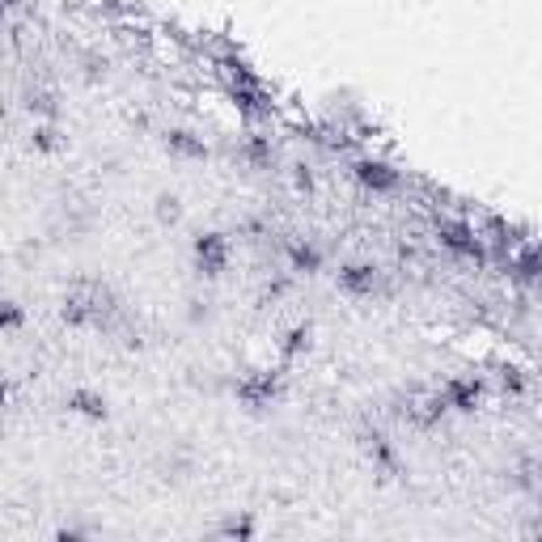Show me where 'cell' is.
I'll list each match as a JSON object with an SVG mask.
<instances>
[{
  "mask_svg": "<svg viewBox=\"0 0 542 542\" xmlns=\"http://www.w3.org/2000/svg\"><path fill=\"white\" fill-rule=\"evenodd\" d=\"M280 394H284L280 373H250V377H241L238 386H233V398H238L246 411H267Z\"/></svg>",
  "mask_w": 542,
  "mask_h": 542,
  "instance_id": "6da1fadb",
  "label": "cell"
},
{
  "mask_svg": "<svg viewBox=\"0 0 542 542\" xmlns=\"http://www.w3.org/2000/svg\"><path fill=\"white\" fill-rule=\"evenodd\" d=\"M229 238L225 233H199L196 241H191V258H196V271L199 275H221V271L229 267Z\"/></svg>",
  "mask_w": 542,
  "mask_h": 542,
  "instance_id": "7a4b0ae2",
  "label": "cell"
},
{
  "mask_svg": "<svg viewBox=\"0 0 542 542\" xmlns=\"http://www.w3.org/2000/svg\"><path fill=\"white\" fill-rule=\"evenodd\" d=\"M352 179L361 182L364 191H373V196H390L398 191V170H390L386 162H377V157H361V162H352Z\"/></svg>",
  "mask_w": 542,
  "mask_h": 542,
  "instance_id": "3957f363",
  "label": "cell"
},
{
  "mask_svg": "<svg viewBox=\"0 0 542 542\" xmlns=\"http://www.w3.org/2000/svg\"><path fill=\"white\" fill-rule=\"evenodd\" d=\"M335 284H339V293H347V297H373L377 267L373 263H344V267L335 271Z\"/></svg>",
  "mask_w": 542,
  "mask_h": 542,
  "instance_id": "277c9868",
  "label": "cell"
},
{
  "mask_svg": "<svg viewBox=\"0 0 542 542\" xmlns=\"http://www.w3.org/2000/svg\"><path fill=\"white\" fill-rule=\"evenodd\" d=\"M441 398H445V406H453V411H475L483 398V386L475 377H458V381H445Z\"/></svg>",
  "mask_w": 542,
  "mask_h": 542,
  "instance_id": "5b68a950",
  "label": "cell"
},
{
  "mask_svg": "<svg viewBox=\"0 0 542 542\" xmlns=\"http://www.w3.org/2000/svg\"><path fill=\"white\" fill-rule=\"evenodd\" d=\"M166 149L174 153V157H187V162H204V157H208V144H204L196 132H187V127H170Z\"/></svg>",
  "mask_w": 542,
  "mask_h": 542,
  "instance_id": "8992f818",
  "label": "cell"
},
{
  "mask_svg": "<svg viewBox=\"0 0 542 542\" xmlns=\"http://www.w3.org/2000/svg\"><path fill=\"white\" fill-rule=\"evenodd\" d=\"M284 255H288V271H302V275L322 271V250H318L314 241H288Z\"/></svg>",
  "mask_w": 542,
  "mask_h": 542,
  "instance_id": "52a82bcc",
  "label": "cell"
},
{
  "mask_svg": "<svg viewBox=\"0 0 542 542\" xmlns=\"http://www.w3.org/2000/svg\"><path fill=\"white\" fill-rule=\"evenodd\" d=\"M364 450H369V462H373V467L381 470L386 479H394V475L403 470V462H398V450H394L386 437H377V433H373V437L364 441Z\"/></svg>",
  "mask_w": 542,
  "mask_h": 542,
  "instance_id": "ba28073f",
  "label": "cell"
},
{
  "mask_svg": "<svg viewBox=\"0 0 542 542\" xmlns=\"http://www.w3.org/2000/svg\"><path fill=\"white\" fill-rule=\"evenodd\" d=\"M68 411H73V415H81V420H106V398L98 390H73L68 394Z\"/></svg>",
  "mask_w": 542,
  "mask_h": 542,
  "instance_id": "9c48e42d",
  "label": "cell"
},
{
  "mask_svg": "<svg viewBox=\"0 0 542 542\" xmlns=\"http://www.w3.org/2000/svg\"><path fill=\"white\" fill-rule=\"evenodd\" d=\"M258 534V521L250 512H229L225 521L216 526V538H255Z\"/></svg>",
  "mask_w": 542,
  "mask_h": 542,
  "instance_id": "30bf717a",
  "label": "cell"
},
{
  "mask_svg": "<svg viewBox=\"0 0 542 542\" xmlns=\"http://www.w3.org/2000/svg\"><path fill=\"white\" fill-rule=\"evenodd\" d=\"M31 149L34 153H60L64 149V136H60V127L56 123H34V132H31Z\"/></svg>",
  "mask_w": 542,
  "mask_h": 542,
  "instance_id": "8fae6325",
  "label": "cell"
},
{
  "mask_svg": "<svg viewBox=\"0 0 542 542\" xmlns=\"http://www.w3.org/2000/svg\"><path fill=\"white\" fill-rule=\"evenodd\" d=\"M229 98H233V106H238L241 115H267V110H271V106L258 98L255 85H233V90H229Z\"/></svg>",
  "mask_w": 542,
  "mask_h": 542,
  "instance_id": "7c38bea8",
  "label": "cell"
},
{
  "mask_svg": "<svg viewBox=\"0 0 542 542\" xmlns=\"http://www.w3.org/2000/svg\"><path fill=\"white\" fill-rule=\"evenodd\" d=\"M310 344H314V322H297V327L280 339V352H284V356H297V352H310Z\"/></svg>",
  "mask_w": 542,
  "mask_h": 542,
  "instance_id": "4fadbf2b",
  "label": "cell"
},
{
  "mask_svg": "<svg viewBox=\"0 0 542 542\" xmlns=\"http://www.w3.org/2000/svg\"><path fill=\"white\" fill-rule=\"evenodd\" d=\"M153 212H157V225H179L182 221V199L162 191V196L153 199Z\"/></svg>",
  "mask_w": 542,
  "mask_h": 542,
  "instance_id": "5bb4252c",
  "label": "cell"
},
{
  "mask_svg": "<svg viewBox=\"0 0 542 542\" xmlns=\"http://www.w3.org/2000/svg\"><path fill=\"white\" fill-rule=\"evenodd\" d=\"M26 110H31V115H43V119H56V115H60L56 93H47V90H31V93H26Z\"/></svg>",
  "mask_w": 542,
  "mask_h": 542,
  "instance_id": "9a60e30c",
  "label": "cell"
},
{
  "mask_svg": "<svg viewBox=\"0 0 542 542\" xmlns=\"http://www.w3.org/2000/svg\"><path fill=\"white\" fill-rule=\"evenodd\" d=\"M26 327V310L9 297H0V331H22Z\"/></svg>",
  "mask_w": 542,
  "mask_h": 542,
  "instance_id": "2e32d148",
  "label": "cell"
},
{
  "mask_svg": "<svg viewBox=\"0 0 542 542\" xmlns=\"http://www.w3.org/2000/svg\"><path fill=\"white\" fill-rule=\"evenodd\" d=\"M9 394H13V386H9V377H4V373H0V406H4V403H9Z\"/></svg>",
  "mask_w": 542,
  "mask_h": 542,
  "instance_id": "e0dca14e",
  "label": "cell"
},
{
  "mask_svg": "<svg viewBox=\"0 0 542 542\" xmlns=\"http://www.w3.org/2000/svg\"><path fill=\"white\" fill-rule=\"evenodd\" d=\"M0 31H4V9H0Z\"/></svg>",
  "mask_w": 542,
  "mask_h": 542,
  "instance_id": "ac0fdd59",
  "label": "cell"
}]
</instances>
